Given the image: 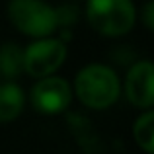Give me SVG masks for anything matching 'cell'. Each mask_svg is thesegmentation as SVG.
I'll list each match as a JSON object with an SVG mask.
<instances>
[{
	"label": "cell",
	"instance_id": "cell-9",
	"mask_svg": "<svg viewBox=\"0 0 154 154\" xmlns=\"http://www.w3.org/2000/svg\"><path fill=\"white\" fill-rule=\"evenodd\" d=\"M133 139L144 152L154 154V109L146 111L133 125Z\"/></svg>",
	"mask_w": 154,
	"mask_h": 154
},
{
	"label": "cell",
	"instance_id": "cell-6",
	"mask_svg": "<svg viewBox=\"0 0 154 154\" xmlns=\"http://www.w3.org/2000/svg\"><path fill=\"white\" fill-rule=\"evenodd\" d=\"M125 94L135 107L148 109L154 105V63L140 60L131 66L125 78Z\"/></svg>",
	"mask_w": 154,
	"mask_h": 154
},
{
	"label": "cell",
	"instance_id": "cell-5",
	"mask_svg": "<svg viewBox=\"0 0 154 154\" xmlns=\"http://www.w3.org/2000/svg\"><path fill=\"white\" fill-rule=\"evenodd\" d=\"M31 105L37 113L43 115H57L63 113L72 102V88L64 78L59 76H43L31 88L29 94Z\"/></svg>",
	"mask_w": 154,
	"mask_h": 154
},
{
	"label": "cell",
	"instance_id": "cell-3",
	"mask_svg": "<svg viewBox=\"0 0 154 154\" xmlns=\"http://www.w3.org/2000/svg\"><path fill=\"white\" fill-rule=\"evenodd\" d=\"M10 22L23 35L47 37L55 33L59 26V12L43 0H12L8 4Z\"/></svg>",
	"mask_w": 154,
	"mask_h": 154
},
{
	"label": "cell",
	"instance_id": "cell-2",
	"mask_svg": "<svg viewBox=\"0 0 154 154\" xmlns=\"http://www.w3.org/2000/svg\"><path fill=\"white\" fill-rule=\"evenodd\" d=\"M86 18L90 26L105 37H121L135 26L133 0H88Z\"/></svg>",
	"mask_w": 154,
	"mask_h": 154
},
{
	"label": "cell",
	"instance_id": "cell-10",
	"mask_svg": "<svg viewBox=\"0 0 154 154\" xmlns=\"http://www.w3.org/2000/svg\"><path fill=\"white\" fill-rule=\"evenodd\" d=\"M140 18H143V23H144V26H146L150 31H154V0H150V2H146L143 6Z\"/></svg>",
	"mask_w": 154,
	"mask_h": 154
},
{
	"label": "cell",
	"instance_id": "cell-1",
	"mask_svg": "<svg viewBox=\"0 0 154 154\" xmlns=\"http://www.w3.org/2000/svg\"><path fill=\"white\" fill-rule=\"evenodd\" d=\"M119 78L115 70L105 64H88L78 72L74 92L78 100L90 109H105L119 98Z\"/></svg>",
	"mask_w": 154,
	"mask_h": 154
},
{
	"label": "cell",
	"instance_id": "cell-4",
	"mask_svg": "<svg viewBox=\"0 0 154 154\" xmlns=\"http://www.w3.org/2000/svg\"><path fill=\"white\" fill-rule=\"evenodd\" d=\"M66 59V45L60 39L37 37L23 51V70L33 78H43L57 72Z\"/></svg>",
	"mask_w": 154,
	"mask_h": 154
},
{
	"label": "cell",
	"instance_id": "cell-7",
	"mask_svg": "<svg viewBox=\"0 0 154 154\" xmlns=\"http://www.w3.org/2000/svg\"><path fill=\"white\" fill-rule=\"evenodd\" d=\"M26 103V94L16 82L0 84V123H10L22 113Z\"/></svg>",
	"mask_w": 154,
	"mask_h": 154
},
{
	"label": "cell",
	"instance_id": "cell-8",
	"mask_svg": "<svg viewBox=\"0 0 154 154\" xmlns=\"http://www.w3.org/2000/svg\"><path fill=\"white\" fill-rule=\"evenodd\" d=\"M23 72V51L16 43H6L0 49V76L14 80Z\"/></svg>",
	"mask_w": 154,
	"mask_h": 154
}]
</instances>
